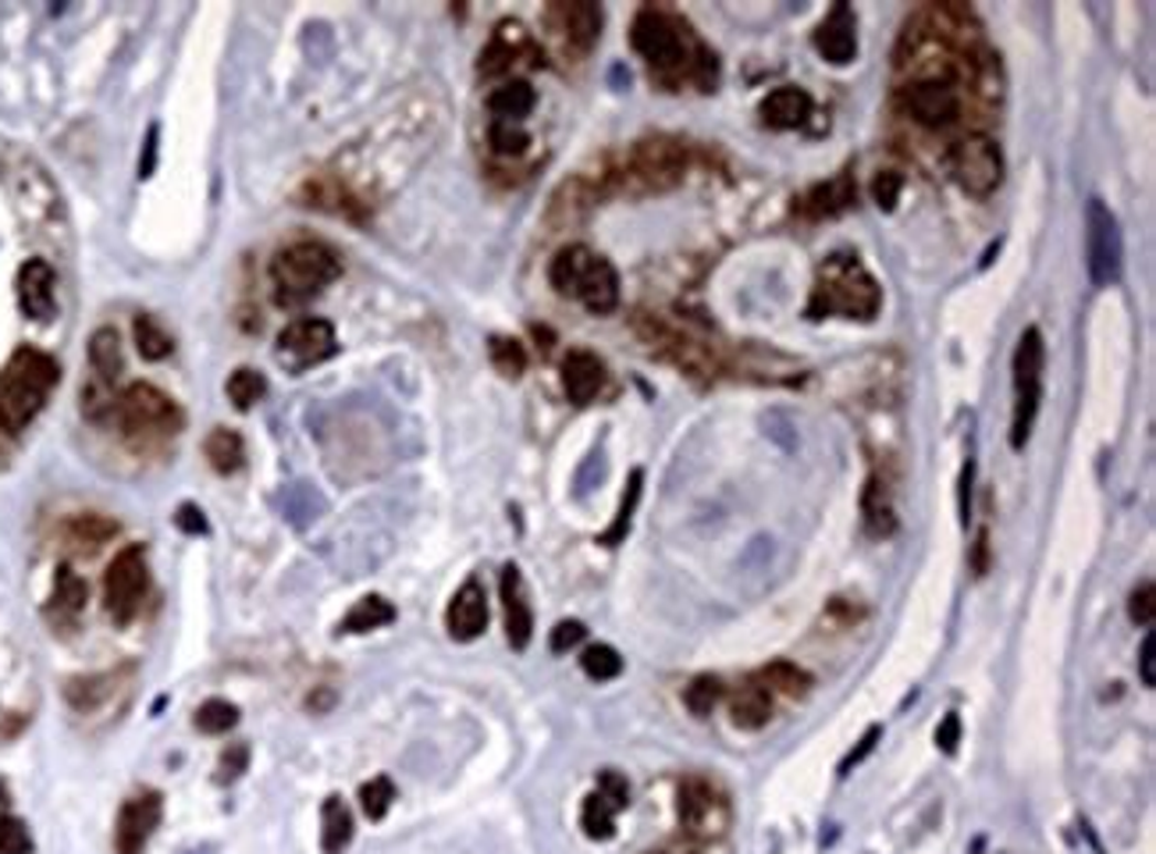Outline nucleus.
<instances>
[{"label":"nucleus","mask_w":1156,"mask_h":854,"mask_svg":"<svg viewBox=\"0 0 1156 854\" xmlns=\"http://www.w3.org/2000/svg\"><path fill=\"white\" fill-rule=\"evenodd\" d=\"M634 51L648 61L651 75L666 86H680L683 78L701 89L715 86V57L690 36V29L662 8H640L630 25Z\"/></svg>","instance_id":"obj_1"},{"label":"nucleus","mask_w":1156,"mask_h":854,"mask_svg":"<svg viewBox=\"0 0 1156 854\" xmlns=\"http://www.w3.org/2000/svg\"><path fill=\"white\" fill-rule=\"evenodd\" d=\"M882 293L876 278L858 264V256H844L832 253L829 261L818 267V282L812 288L808 299V317L823 320V317H850V320H872L879 314Z\"/></svg>","instance_id":"obj_2"},{"label":"nucleus","mask_w":1156,"mask_h":854,"mask_svg":"<svg viewBox=\"0 0 1156 854\" xmlns=\"http://www.w3.org/2000/svg\"><path fill=\"white\" fill-rule=\"evenodd\" d=\"M57 363L46 352L22 346L0 378V431L19 434L32 424V417L43 410L46 396L57 384Z\"/></svg>","instance_id":"obj_3"},{"label":"nucleus","mask_w":1156,"mask_h":854,"mask_svg":"<svg viewBox=\"0 0 1156 854\" xmlns=\"http://www.w3.org/2000/svg\"><path fill=\"white\" fill-rule=\"evenodd\" d=\"M549 282L559 296L581 299L591 314H613L619 303V275L605 256L573 243L555 253L549 267Z\"/></svg>","instance_id":"obj_4"},{"label":"nucleus","mask_w":1156,"mask_h":854,"mask_svg":"<svg viewBox=\"0 0 1156 854\" xmlns=\"http://www.w3.org/2000/svg\"><path fill=\"white\" fill-rule=\"evenodd\" d=\"M339 256L325 243H293L271 261V278H275V299L278 306H303L310 303L320 288L339 278Z\"/></svg>","instance_id":"obj_5"},{"label":"nucleus","mask_w":1156,"mask_h":854,"mask_svg":"<svg viewBox=\"0 0 1156 854\" xmlns=\"http://www.w3.org/2000/svg\"><path fill=\"white\" fill-rule=\"evenodd\" d=\"M115 424L128 439H171V434L182 431L185 417L171 396H165L147 381H136L118 396Z\"/></svg>","instance_id":"obj_6"},{"label":"nucleus","mask_w":1156,"mask_h":854,"mask_svg":"<svg viewBox=\"0 0 1156 854\" xmlns=\"http://www.w3.org/2000/svg\"><path fill=\"white\" fill-rule=\"evenodd\" d=\"M1042 363H1047V346H1042L1039 328H1029L1018 338L1015 349V413H1010V449H1025L1039 413L1042 399Z\"/></svg>","instance_id":"obj_7"},{"label":"nucleus","mask_w":1156,"mask_h":854,"mask_svg":"<svg viewBox=\"0 0 1156 854\" xmlns=\"http://www.w3.org/2000/svg\"><path fill=\"white\" fill-rule=\"evenodd\" d=\"M677 815L687 836H694V841H719V836H727L730 830L733 809H730V798L722 794L715 783L701 777H687L677 794Z\"/></svg>","instance_id":"obj_8"},{"label":"nucleus","mask_w":1156,"mask_h":854,"mask_svg":"<svg viewBox=\"0 0 1156 854\" xmlns=\"http://www.w3.org/2000/svg\"><path fill=\"white\" fill-rule=\"evenodd\" d=\"M683 171H687V150H683V143L669 139V136H648V139L634 143V150L626 154V168H623L626 179L637 182L648 192H666L672 186H680Z\"/></svg>","instance_id":"obj_9"},{"label":"nucleus","mask_w":1156,"mask_h":854,"mask_svg":"<svg viewBox=\"0 0 1156 854\" xmlns=\"http://www.w3.org/2000/svg\"><path fill=\"white\" fill-rule=\"evenodd\" d=\"M946 171L968 192V197H989L1004 182V157L989 136H965L946 150Z\"/></svg>","instance_id":"obj_10"},{"label":"nucleus","mask_w":1156,"mask_h":854,"mask_svg":"<svg viewBox=\"0 0 1156 854\" xmlns=\"http://www.w3.org/2000/svg\"><path fill=\"white\" fill-rule=\"evenodd\" d=\"M150 588V570H147V552L139 545H128L115 559H110L107 577H104V605L115 623H132L142 599Z\"/></svg>","instance_id":"obj_11"},{"label":"nucleus","mask_w":1156,"mask_h":854,"mask_svg":"<svg viewBox=\"0 0 1156 854\" xmlns=\"http://www.w3.org/2000/svg\"><path fill=\"white\" fill-rule=\"evenodd\" d=\"M1121 229L1117 218L1111 214V207L1103 200H1089L1085 207V264H1089V278H1093L1096 288H1111L1121 278Z\"/></svg>","instance_id":"obj_12"},{"label":"nucleus","mask_w":1156,"mask_h":854,"mask_svg":"<svg viewBox=\"0 0 1156 854\" xmlns=\"http://www.w3.org/2000/svg\"><path fill=\"white\" fill-rule=\"evenodd\" d=\"M897 104H901L904 115L911 122H919L922 128H946L961 115V96L946 78H922V83H911L908 89H901Z\"/></svg>","instance_id":"obj_13"},{"label":"nucleus","mask_w":1156,"mask_h":854,"mask_svg":"<svg viewBox=\"0 0 1156 854\" xmlns=\"http://www.w3.org/2000/svg\"><path fill=\"white\" fill-rule=\"evenodd\" d=\"M278 352L293 370L314 367L335 352V328L320 317H299L278 335Z\"/></svg>","instance_id":"obj_14"},{"label":"nucleus","mask_w":1156,"mask_h":854,"mask_svg":"<svg viewBox=\"0 0 1156 854\" xmlns=\"http://www.w3.org/2000/svg\"><path fill=\"white\" fill-rule=\"evenodd\" d=\"M541 64V51L534 46V40L527 36L520 22H502L499 29H495L491 43L480 51V64L477 72L485 78H495V75H506L512 64Z\"/></svg>","instance_id":"obj_15"},{"label":"nucleus","mask_w":1156,"mask_h":854,"mask_svg":"<svg viewBox=\"0 0 1156 854\" xmlns=\"http://www.w3.org/2000/svg\"><path fill=\"white\" fill-rule=\"evenodd\" d=\"M160 815H165V798L160 794H139L128 798L118 812V826H115V847L118 854H139L147 847V841L153 836Z\"/></svg>","instance_id":"obj_16"},{"label":"nucleus","mask_w":1156,"mask_h":854,"mask_svg":"<svg viewBox=\"0 0 1156 854\" xmlns=\"http://www.w3.org/2000/svg\"><path fill=\"white\" fill-rule=\"evenodd\" d=\"M544 22L552 25V32L563 43H570V51L587 54L594 43H598L602 32V8L598 4H552Z\"/></svg>","instance_id":"obj_17"},{"label":"nucleus","mask_w":1156,"mask_h":854,"mask_svg":"<svg viewBox=\"0 0 1156 854\" xmlns=\"http://www.w3.org/2000/svg\"><path fill=\"white\" fill-rule=\"evenodd\" d=\"M499 594H502V609H506V637H509L512 649L523 652L534 634V612H531V602H527L523 573H520L517 562H506L502 567Z\"/></svg>","instance_id":"obj_18"},{"label":"nucleus","mask_w":1156,"mask_h":854,"mask_svg":"<svg viewBox=\"0 0 1156 854\" xmlns=\"http://www.w3.org/2000/svg\"><path fill=\"white\" fill-rule=\"evenodd\" d=\"M19 306L29 320H51L54 303V267L46 261H25L19 271Z\"/></svg>","instance_id":"obj_19"},{"label":"nucleus","mask_w":1156,"mask_h":854,"mask_svg":"<svg viewBox=\"0 0 1156 854\" xmlns=\"http://www.w3.org/2000/svg\"><path fill=\"white\" fill-rule=\"evenodd\" d=\"M445 623H448V634H453L456 641H474V637L485 634L488 599H485V588H480L477 580H467V584L453 594Z\"/></svg>","instance_id":"obj_20"},{"label":"nucleus","mask_w":1156,"mask_h":854,"mask_svg":"<svg viewBox=\"0 0 1156 854\" xmlns=\"http://www.w3.org/2000/svg\"><path fill=\"white\" fill-rule=\"evenodd\" d=\"M815 51L823 54L829 64H850L858 54V32H855V11L847 4H837L826 22L815 32Z\"/></svg>","instance_id":"obj_21"},{"label":"nucleus","mask_w":1156,"mask_h":854,"mask_svg":"<svg viewBox=\"0 0 1156 854\" xmlns=\"http://www.w3.org/2000/svg\"><path fill=\"white\" fill-rule=\"evenodd\" d=\"M563 389L573 407H587L605 389V363L587 349H570L563 360Z\"/></svg>","instance_id":"obj_22"},{"label":"nucleus","mask_w":1156,"mask_h":854,"mask_svg":"<svg viewBox=\"0 0 1156 854\" xmlns=\"http://www.w3.org/2000/svg\"><path fill=\"white\" fill-rule=\"evenodd\" d=\"M855 203H858L855 179H850V171H840V175H832L829 182L812 186L808 197L800 200V211H805V218H812V221H823V218H837V214L850 211Z\"/></svg>","instance_id":"obj_23"},{"label":"nucleus","mask_w":1156,"mask_h":854,"mask_svg":"<svg viewBox=\"0 0 1156 854\" xmlns=\"http://www.w3.org/2000/svg\"><path fill=\"white\" fill-rule=\"evenodd\" d=\"M759 115L768 128H800L812 115V96L797 86H779L762 101Z\"/></svg>","instance_id":"obj_24"},{"label":"nucleus","mask_w":1156,"mask_h":854,"mask_svg":"<svg viewBox=\"0 0 1156 854\" xmlns=\"http://www.w3.org/2000/svg\"><path fill=\"white\" fill-rule=\"evenodd\" d=\"M730 716L741 730H762L765 723L773 719V695H768L759 681H747L733 690Z\"/></svg>","instance_id":"obj_25"},{"label":"nucleus","mask_w":1156,"mask_h":854,"mask_svg":"<svg viewBox=\"0 0 1156 854\" xmlns=\"http://www.w3.org/2000/svg\"><path fill=\"white\" fill-rule=\"evenodd\" d=\"M861 517H865V530L872 538H890L897 530V513H893V498H890V485L879 477H869L861 495Z\"/></svg>","instance_id":"obj_26"},{"label":"nucleus","mask_w":1156,"mask_h":854,"mask_svg":"<svg viewBox=\"0 0 1156 854\" xmlns=\"http://www.w3.org/2000/svg\"><path fill=\"white\" fill-rule=\"evenodd\" d=\"M534 104H538V93L531 83H523V78H512V83L491 89L488 96V110L495 115V122H512V125H520L531 115Z\"/></svg>","instance_id":"obj_27"},{"label":"nucleus","mask_w":1156,"mask_h":854,"mask_svg":"<svg viewBox=\"0 0 1156 854\" xmlns=\"http://www.w3.org/2000/svg\"><path fill=\"white\" fill-rule=\"evenodd\" d=\"M352 844V812L349 804L331 794L320 809V851L325 854H342Z\"/></svg>","instance_id":"obj_28"},{"label":"nucleus","mask_w":1156,"mask_h":854,"mask_svg":"<svg viewBox=\"0 0 1156 854\" xmlns=\"http://www.w3.org/2000/svg\"><path fill=\"white\" fill-rule=\"evenodd\" d=\"M89 363L93 375L115 384L125 370V357H121V335L115 328H96L89 338Z\"/></svg>","instance_id":"obj_29"},{"label":"nucleus","mask_w":1156,"mask_h":854,"mask_svg":"<svg viewBox=\"0 0 1156 854\" xmlns=\"http://www.w3.org/2000/svg\"><path fill=\"white\" fill-rule=\"evenodd\" d=\"M754 681H759V684L768 690V695L776 690V695H783V698H805L808 690H812V676H808L805 670H800V666L786 663V658H776V663L762 666Z\"/></svg>","instance_id":"obj_30"},{"label":"nucleus","mask_w":1156,"mask_h":854,"mask_svg":"<svg viewBox=\"0 0 1156 854\" xmlns=\"http://www.w3.org/2000/svg\"><path fill=\"white\" fill-rule=\"evenodd\" d=\"M395 620V605L389 599H381V594H367V599H360L357 605H352L346 612V620L339 631L342 634H371L378 631V626L392 623Z\"/></svg>","instance_id":"obj_31"},{"label":"nucleus","mask_w":1156,"mask_h":854,"mask_svg":"<svg viewBox=\"0 0 1156 854\" xmlns=\"http://www.w3.org/2000/svg\"><path fill=\"white\" fill-rule=\"evenodd\" d=\"M203 453H206V460H211V466L218 474H235L238 466H243V460H246L243 439H238V431H232V428H214L211 434H206Z\"/></svg>","instance_id":"obj_32"},{"label":"nucleus","mask_w":1156,"mask_h":854,"mask_svg":"<svg viewBox=\"0 0 1156 854\" xmlns=\"http://www.w3.org/2000/svg\"><path fill=\"white\" fill-rule=\"evenodd\" d=\"M83 413H86V421H93V424H110V421H115V413H118L115 384L93 375L83 384Z\"/></svg>","instance_id":"obj_33"},{"label":"nucleus","mask_w":1156,"mask_h":854,"mask_svg":"<svg viewBox=\"0 0 1156 854\" xmlns=\"http://www.w3.org/2000/svg\"><path fill=\"white\" fill-rule=\"evenodd\" d=\"M86 605V580L78 577L72 567H57L54 577V594H51V609L64 612V616H78Z\"/></svg>","instance_id":"obj_34"},{"label":"nucleus","mask_w":1156,"mask_h":854,"mask_svg":"<svg viewBox=\"0 0 1156 854\" xmlns=\"http://www.w3.org/2000/svg\"><path fill=\"white\" fill-rule=\"evenodd\" d=\"M132 335H136V349H139L142 360H165V357H171V349H174L171 335H168L165 328H160L150 314H139V317L132 320Z\"/></svg>","instance_id":"obj_35"},{"label":"nucleus","mask_w":1156,"mask_h":854,"mask_svg":"<svg viewBox=\"0 0 1156 854\" xmlns=\"http://www.w3.org/2000/svg\"><path fill=\"white\" fill-rule=\"evenodd\" d=\"M581 830L591 836V841H608V836L616 833V809H613V804H608L598 791L584 798Z\"/></svg>","instance_id":"obj_36"},{"label":"nucleus","mask_w":1156,"mask_h":854,"mask_svg":"<svg viewBox=\"0 0 1156 854\" xmlns=\"http://www.w3.org/2000/svg\"><path fill=\"white\" fill-rule=\"evenodd\" d=\"M640 485H645V474L634 471L630 481H626V492H623V503H619V513L613 527L605 530V535L598 538V545H605V549H616V545L626 538V530H630V520H634V509H637V498H640Z\"/></svg>","instance_id":"obj_37"},{"label":"nucleus","mask_w":1156,"mask_h":854,"mask_svg":"<svg viewBox=\"0 0 1156 854\" xmlns=\"http://www.w3.org/2000/svg\"><path fill=\"white\" fill-rule=\"evenodd\" d=\"M224 392H229V402L235 410H250L253 402H261L267 396V381H264L261 370L238 367L235 375L229 378V384H224Z\"/></svg>","instance_id":"obj_38"},{"label":"nucleus","mask_w":1156,"mask_h":854,"mask_svg":"<svg viewBox=\"0 0 1156 854\" xmlns=\"http://www.w3.org/2000/svg\"><path fill=\"white\" fill-rule=\"evenodd\" d=\"M719 702H722V681H719V676H712V673L694 676V681H690V687L683 690V705H687L698 719L712 716V708H715Z\"/></svg>","instance_id":"obj_39"},{"label":"nucleus","mask_w":1156,"mask_h":854,"mask_svg":"<svg viewBox=\"0 0 1156 854\" xmlns=\"http://www.w3.org/2000/svg\"><path fill=\"white\" fill-rule=\"evenodd\" d=\"M232 727H238V708L232 705V702H224V698H211V702H203L200 708H197V730L200 734H229Z\"/></svg>","instance_id":"obj_40"},{"label":"nucleus","mask_w":1156,"mask_h":854,"mask_svg":"<svg viewBox=\"0 0 1156 854\" xmlns=\"http://www.w3.org/2000/svg\"><path fill=\"white\" fill-rule=\"evenodd\" d=\"M581 670L591 676V681H616V676L623 673V658L616 649H608V644H591V649H584L581 655Z\"/></svg>","instance_id":"obj_41"},{"label":"nucleus","mask_w":1156,"mask_h":854,"mask_svg":"<svg viewBox=\"0 0 1156 854\" xmlns=\"http://www.w3.org/2000/svg\"><path fill=\"white\" fill-rule=\"evenodd\" d=\"M488 357H491L495 370H499L502 378H520L523 367H527V352H523V346L517 342V338L495 335L488 342Z\"/></svg>","instance_id":"obj_42"},{"label":"nucleus","mask_w":1156,"mask_h":854,"mask_svg":"<svg viewBox=\"0 0 1156 854\" xmlns=\"http://www.w3.org/2000/svg\"><path fill=\"white\" fill-rule=\"evenodd\" d=\"M392 801H395V787H392L389 777H374V780H367L360 787V809H363L367 819H371V823H378V819L389 815Z\"/></svg>","instance_id":"obj_43"},{"label":"nucleus","mask_w":1156,"mask_h":854,"mask_svg":"<svg viewBox=\"0 0 1156 854\" xmlns=\"http://www.w3.org/2000/svg\"><path fill=\"white\" fill-rule=\"evenodd\" d=\"M68 530H72V538L83 545V549H100L107 538L118 535V524H110L104 517H78Z\"/></svg>","instance_id":"obj_44"},{"label":"nucleus","mask_w":1156,"mask_h":854,"mask_svg":"<svg viewBox=\"0 0 1156 854\" xmlns=\"http://www.w3.org/2000/svg\"><path fill=\"white\" fill-rule=\"evenodd\" d=\"M282 509H285V517L293 520L296 527H307L320 513V498L314 495V488H293L282 498Z\"/></svg>","instance_id":"obj_45"},{"label":"nucleus","mask_w":1156,"mask_h":854,"mask_svg":"<svg viewBox=\"0 0 1156 854\" xmlns=\"http://www.w3.org/2000/svg\"><path fill=\"white\" fill-rule=\"evenodd\" d=\"M488 139H491V147L499 150V154H506V157H517V154H523V150H527V143H531V139H527L523 128H520V125H512V122H491V133H488Z\"/></svg>","instance_id":"obj_46"},{"label":"nucleus","mask_w":1156,"mask_h":854,"mask_svg":"<svg viewBox=\"0 0 1156 854\" xmlns=\"http://www.w3.org/2000/svg\"><path fill=\"white\" fill-rule=\"evenodd\" d=\"M0 854H32V836L22 819H0Z\"/></svg>","instance_id":"obj_47"},{"label":"nucleus","mask_w":1156,"mask_h":854,"mask_svg":"<svg viewBox=\"0 0 1156 854\" xmlns=\"http://www.w3.org/2000/svg\"><path fill=\"white\" fill-rule=\"evenodd\" d=\"M901 189H904V179L897 171H879L876 182H872V200L879 211H893L897 200H901Z\"/></svg>","instance_id":"obj_48"},{"label":"nucleus","mask_w":1156,"mask_h":854,"mask_svg":"<svg viewBox=\"0 0 1156 854\" xmlns=\"http://www.w3.org/2000/svg\"><path fill=\"white\" fill-rule=\"evenodd\" d=\"M1128 616H1132L1135 623H1143V626H1149V623L1156 620V588H1153V580H1143V584H1138V588L1132 591V599H1128Z\"/></svg>","instance_id":"obj_49"},{"label":"nucleus","mask_w":1156,"mask_h":854,"mask_svg":"<svg viewBox=\"0 0 1156 854\" xmlns=\"http://www.w3.org/2000/svg\"><path fill=\"white\" fill-rule=\"evenodd\" d=\"M598 794L619 812V809H626V804H630V783H626V780L619 777V772L605 769V772H598Z\"/></svg>","instance_id":"obj_50"},{"label":"nucleus","mask_w":1156,"mask_h":854,"mask_svg":"<svg viewBox=\"0 0 1156 854\" xmlns=\"http://www.w3.org/2000/svg\"><path fill=\"white\" fill-rule=\"evenodd\" d=\"M246 766H250V748H246V745H229V748H224V755H221L218 780H221V783H232V780L243 777Z\"/></svg>","instance_id":"obj_51"},{"label":"nucleus","mask_w":1156,"mask_h":854,"mask_svg":"<svg viewBox=\"0 0 1156 854\" xmlns=\"http://www.w3.org/2000/svg\"><path fill=\"white\" fill-rule=\"evenodd\" d=\"M587 637V626L581 623V620H563V623H559L555 626V631H552V652H570V649H576V644H581Z\"/></svg>","instance_id":"obj_52"},{"label":"nucleus","mask_w":1156,"mask_h":854,"mask_svg":"<svg viewBox=\"0 0 1156 854\" xmlns=\"http://www.w3.org/2000/svg\"><path fill=\"white\" fill-rule=\"evenodd\" d=\"M879 737H882V727H869V730H865V737L858 740V748H855V751H850V755H847V759L840 762V777H847V772H850V769H855V766H861L865 759H869V755L876 751V745H879Z\"/></svg>","instance_id":"obj_53"},{"label":"nucleus","mask_w":1156,"mask_h":854,"mask_svg":"<svg viewBox=\"0 0 1156 854\" xmlns=\"http://www.w3.org/2000/svg\"><path fill=\"white\" fill-rule=\"evenodd\" d=\"M936 745H940L943 755H954V751H957V745H961V716H957V713H951V716H946V719L940 723Z\"/></svg>","instance_id":"obj_54"},{"label":"nucleus","mask_w":1156,"mask_h":854,"mask_svg":"<svg viewBox=\"0 0 1156 854\" xmlns=\"http://www.w3.org/2000/svg\"><path fill=\"white\" fill-rule=\"evenodd\" d=\"M1138 676L1146 687H1156V634H1146L1143 652H1138Z\"/></svg>","instance_id":"obj_55"},{"label":"nucleus","mask_w":1156,"mask_h":854,"mask_svg":"<svg viewBox=\"0 0 1156 854\" xmlns=\"http://www.w3.org/2000/svg\"><path fill=\"white\" fill-rule=\"evenodd\" d=\"M174 524H179V530H185V535H206V517L200 513V506H179Z\"/></svg>","instance_id":"obj_56"},{"label":"nucleus","mask_w":1156,"mask_h":854,"mask_svg":"<svg viewBox=\"0 0 1156 854\" xmlns=\"http://www.w3.org/2000/svg\"><path fill=\"white\" fill-rule=\"evenodd\" d=\"M972 573H975V577H986V573H989V535H986V530L975 538V549H972Z\"/></svg>","instance_id":"obj_57"},{"label":"nucleus","mask_w":1156,"mask_h":854,"mask_svg":"<svg viewBox=\"0 0 1156 854\" xmlns=\"http://www.w3.org/2000/svg\"><path fill=\"white\" fill-rule=\"evenodd\" d=\"M153 154H157V128H150V136H147V154H142L139 179H150V171H153Z\"/></svg>","instance_id":"obj_58"},{"label":"nucleus","mask_w":1156,"mask_h":854,"mask_svg":"<svg viewBox=\"0 0 1156 854\" xmlns=\"http://www.w3.org/2000/svg\"><path fill=\"white\" fill-rule=\"evenodd\" d=\"M648 854H701L694 847H658V851H648Z\"/></svg>","instance_id":"obj_59"},{"label":"nucleus","mask_w":1156,"mask_h":854,"mask_svg":"<svg viewBox=\"0 0 1156 854\" xmlns=\"http://www.w3.org/2000/svg\"><path fill=\"white\" fill-rule=\"evenodd\" d=\"M4 815H8V787L0 783V819H4Z\"/></svg>","instance_id":"obj_60"},{"label":"nucleus","mask_w":1156,"mask_h":854,"mask_svg":"<svg viewBox=\"0 0 1156 854\" xmlns=\"http://www.w3.org/2000/svg\"><path fill=\"white\" fill-rule=\"evenodd\" d=\"M192 854H197V851H192Z\"/></svg>","instance_id":"obj_61"}]
</instances>
